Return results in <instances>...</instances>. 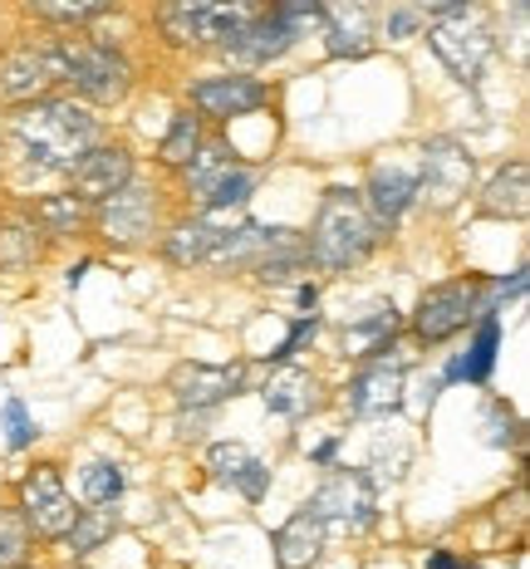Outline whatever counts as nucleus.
I'll use <instances>...</instances> for the list:
<instances>
[{
    "label": "nucleus",
    "instance_id": "nucleus-1",
    "mask_svg": "<svg viewBox=\"0 0 530 569\" xmlns=\"http://www.w3.org/2000/svg\"><path fill=\"white\" fill-rule=\"evenodd\" d=\"M10 133H16V148L34 168L54 172V168H74L79 152L93 148V118L89 109H79L69 99H34L16 113Z\"/></svg>",
    "mask_w": 530,
    "mask_h": 569
},
{
    "label": "nucleus",
    "instance_id": "nucleus-2",
    "mask_svg": "<svg viewBox=\"0 0 530 569\" xmlns=\"http://www.w3.org/2000/svg\"><path fill=\"white\" fill-rule=\"evenodd\" d=\"M379 246V221L369 217L363 197L353 187H329L320 201V217L310 231V256L320 270H349L373 256Z\"/></svg>",
    "mask_w": 530,
    "mask_h": 569
},
{
    "label": "nucleus",
    "instance_id": "nucleus-3",
    "mask_svg": "<svg viewBox=\"0 0 530 569\" xmlns=\"http://www.w3.org/2000/svg\"><path fill=\"white\" fill-rule=\"evenodd\" d=\"M256 16H266V0H162L158 26L172 44L197 50V44H227Z\"/></svg>",
    "mask_w": 530,
    "mask_h": 569
},
{
    "label": "nucleus",
    "instance_id": "nucleus-4",
    "mask_svg": "<svg viewBox=\"0 0 530 569\" xmlns=\"http://www.w3.org/2000/svg\"><path fill=\"white\" fill-rule=\"evenodd\" d=\"M59 69H64V84H74L89 103H118L133 89V69L118 50L89 40H64L59 44Z\"/></svg>",
    "mask_w": 530,
    "mask_h": 569
},
{
    "label": "nucleus",
    "instance_id": "nucleus-5",
    "mask_svg": "<svg viewBox=\"0 0 530 569\" xmlns=\"http://www.w3.org/2000/svg\"><path fill=\"white\" fill-rule=\"evenodd\" d=\"M428 40H432V54H438L462 84H477L491 50H497V30H491V20L477 16V10H457V16L438 20Z\"/></svg>",
    "mask_w": 530,
    "mask_h": 569
},
{
    "label": "nucleus",
    "instance_id": "nucleus-6",
    "mask_svg": "<svg viewBox=\"0 0 530 569\" xmlns=\"http://www.w3.org/2000/svg\"><path fill=\"white\" fill-rule=\"evenodd\" d=\"M487 305H481V280H447L432 284L418 300V315H412V335L422 343H442L452 339L457 329H467Z\"/></svg>",
    "mask_w": 530,
    "mask_h": 569
},
{
    "label": "nucleus",
    "instance_id": "nucleus-7",
    "mask_svg": "<svg viewBox=\"0 0 530 569\" xmlns=\"http://www.w3.org/2000/svg\"><path fill=\"white\" fill-rule=\"evenodd\" d=\"M54 84H64L59 69V44H16L10 54H0V103H34L44 99Z\"/></svg>",
    "mask_w": 530,
    "mask_h": 569
},
{
    "label": "nucleus",
    "instance_id": "nucleus-8",
    "mask_svg": "<svg viewBox=\"0 0 530 569\" xmlns=\"http://www.w3.org/2000/svg\"><path fill=\"white\" fill-rule=\"evenodd\" d=\"M304 511H314L324 526H344V530H369L373 516H379V501H373V481L363 471H334V477L320 481V491L304 501Z\"/></svg>",
    "mask_w": 530,
    "mask_h": 569
},
{
    "label": "nucleus",
    "instance_id": "nucleus-9",
    "mask_svg": "<svg viewBox=\"0 0 530 569\" xmlns=\"http://www.w3.org/2000/svg\"><path fill=\"white\" fill-rule=\"evenodd\" d=\"M471 187V152L457 138H432L422 148V177H418V201L432 211H452Z\"/></svg>",
    "mask_w": 530,
    "mask_h": 569
},
{
    "label": "nucleus",
    "instance_id": "nucleus-10",
    "mask_svg": "<svg viewBox=\"0 0 530 569\" xmlns=\"http://www.w3.org/2000/svg\"><path fill=\"white\" fill-rule=\"evenodd\" d=\"M20 516H26L30 536L40 540H64V530L74 526V501H69L64 481H59L54 467H34L26 481H20Z\"/></svg>",
    "mask_w": 530,
    "mask_h": 569
},
{
    "label": "nucleus",
    "instance_id": "nucleus-11",
    "mask_svg": "<svg viewBox=\"0 0 530 569\" xmlns=\"http://www.w3.org/2000/svg\"><path fill=\"white\" fill-rule=\"evenodd\" d=\"M93 221H99V231L109 236L118 246H138L152 236V221H158V192H148V187H118L113 197L93 201Z\"/></svg>",
    "mask_w": 530,
    "mask_h": 569
},
{
    "label": "nucleus",
    "instance_id": "nucleus-12",
    "mask_svg": "<svg viewBox=\"0 0 530 569\" xmlns=\"http://www.w3.org/2000/svg\"><path fill=\"white\" fill-rule=\"evenodd\" d=\"M270 103V89L261 79L251 74H221V79H202V84H192V109L207 113V118H246L256 109H266Z\"/></svg>",
    "mask_w": 530,
    "mask_h": 569
},
{
    "label": "nucleus",
    "instance_id": "nucleus-13",
    "mask_svg": "<svg viewBox=\"0 0 530 569\" xmlns=\"http://www.w3.org/2000/svg\"><path fill=\"white\" fill-rule=\"evenodd\" d=\"M246 383V369L241 363H182V369L172 373V393L182 408H217V402H227L241 393Z\"/></svg>",
    "mask_w": 530,
    "mask_h": 569
},
{
    "label": "nucleus",
    "instance_id": "nucleus-14",
    "mask_svg": "<svg viewBox=\"0 0 530 569\" xmlns=\"http://www.w3.org/2000/svg\"><path fill=\"white\" fill-rule=\"evenodd\" d=\"M324 16V34H329V54H353L359 59L373 40V26H379V6L373 0H320Z\"/></svg>",
    "mask_w": 530,
    "mask_h": 569
},
{
    "label": "nucleus",
    "instance_id": "nucleus-15",
    "mask_svg": "<svg viewBox=\"0 0 530 569\" xmlns=\"http://www.w3.org/2000/svg\"><path fill=\"white\" fill-rule=\"evenodd\" d=\"M69 177H74V197L103 201L118 187L133 182V158H128V148H84L74 158V168H69Z\"/></svg>",
    "mask_w": 530,
    "mask_h": 569
},
{
    "label": "nucleus",
    "instance_id": "nucleus-16",
    "mask_svg": "<svg viewBox=\"0 0 530 569\" xmlns=\"http://www.w3.org/2000/svg\"><path fill=\"white\" fill-rule=\"evenodd\" d=\"M398 408H403V369H393L388 359H373L349 383V412L353 418H388Z\"/></svg>",
    "mask_w": 530,
    "mask_h": 569
},
{
    "label": "nucleus",
    "instance_id": "nucleus-17",
    "mask_svg": "<svg viewBox=\"0 0 530 569\" xmlns=\"http://www.w3.org/2000/svg\"><path fill=\"white\" fill-rule=\"evenodd\" d=\"M294 34H300V20L270 10V16H256L251 26L236 34V40H227V50L236 59H246V64H266V59H280V54L290 50Z\"/></svg>",
    "mask_w": 530,
    "mask_h": 569
},
{
    "label": "nucleus",
    "instance_id": "nucleus-18",
    "mask_svg": "<svg viewBox=\"0 0 530 569\" xmlns=\"http://www.w3.org/2000/svg\"><path fill=\"white\" fill-rule=\"evenodd\" d=\"M324 530H329L324 520L300 506V511L276 530V565L280 569H310L314 560H320V550H324Z\"/></svg>",
    "mask_w": 530,
    "mask_h": 569
},
{
    "label": "nucleus",
    "instance_id": "nucleus-19",
    "mask_svg": "<svg viewBox=\"0 0 530 569\" xmlns=\"http://www.w3.org/2000/svg\"><path fill=\"white\" fill-rule=\"evenodd\" d=\"M363 197V207H369V217L379 221V231L383 227H393L398 217L418 201V177H408L403 168H379L369 177V192H359Z\"/></svg>",
    "mask_w": 530,
    "mask_h": 569
},
{
    "label": "nucleus",
    "instance_id": "nucleus-20",
    "mask_svg": "<svg viewBox=\"0 0 530 569\" xmlns=\"http://www.w3.org/2000/svg\"><path fill=\"white\" fill-rule=\"evenodd\" d=\"M530 211V168L526 162H511L487 182L481 192V217L491 221H521Z\"/></svg>",
    "mask_w": 530,
    "mask_h": 569
},
{
    "label": "nucleus",
    "instance_id": "nucleus-21",
    "mask_svg": "<svg viewBox=\"0 0 530 569\" xmlns=\"http://www.w3.org/2000/svg\"><path fill=\"white\" fill-rule=\"evenodd\" d=\"M497 349H501V319L497 310H481V325H477V339L462 359H452L447 378H467V383H487L491 369H497Z\"/></svg>",
    "mask_w": 530,
    "mask_h": 569
},
{
    "label": "nucleus",
    "instance_id": "nucleus-22",
    "mask_svg": "<svg viewBox=\"0 0 530 569\" xmlns=\"http://www.w3.org/2000/svg\"><path fill=\"white\" fill-rule=\"evenodd\" d=\"M221 241V227L211 217H197V221H182V227H172V236L162 241V256L172 260V266H207L211 251H217Z\"/></svg>",
    "mask_w": 530,
    "mask_h": 569
},
{
    "label": "nucleus",
    "instance_id": "nucleus-23",
    "mask_svg": "<svg viewBox=\"0 0 530 569\" xmlns=\"http://www.w3.org/2000/svg\"><path fill=\"white\" fill-rule=\"evenodd\" d=\"M261 398H266V408L276 412V418H300V412L314 408V378L304 369H280L266 383Z\"/></svg>",
    "mask_w": 530,
    "mask_h": 569
},
{
    "label": "nucleus",
    "instance_id": "nucleus-24",
    "mask_svg": "<svg viewBox=\"0 0 530 569\" xmlns=\"http://www.w3.org/2000/svg\"><path fill=\"white\" fill-rule=\"evenodd\" d=\"M256 182H261V172L246 168V162H236V168H227L217 177V182L202 192V207L207 211H231V207H246L256 192Z\"/></svg>",
    "mask_w": 530,
    "mask_h": 569
},
{
    "label": "nucleus",
    "instance_id": "nucleus-25",
    "mask_svg": "<svg viewBox=\"0 0 530 569\" xmlns=\"http://www.w3.org/2000/svg\"><path fill=\"white\" fill-rule=\"evenodd\" d=\"M34 227H44V231H79V227H89L93 221V201L84 197H44L40 207H34Z\"/></svg>",
    "mask_w": 530,
    "mask_h": 569
},
{
    "label": "nucleus",
    "instance_id": "nucleus-26",
    "mask_svg": "<svg viewBox=\"0 0 530 569\" xmlns=\"http://www.w3.org/2000/svg\"><path fill=\"white\" fill-rule=\"evenodd\" d=\"M227 168H236V152L227 148V142H211V148H197L192 158L182 162V177H187V192H192L197 201H202V192L211 182H217Z\"/></svg>",
    "mask_w": 530,
    "mask_h": 569
},
{
    "label": "nucleus",
    "instance_id": "nucleus-27",
    "mask_svg": "<svg viewBox=\"0 0 530 569\" xmlns=\"http://www.w3.org/2000/svg\"><path fill=\"white\" fill-rule=\"evenodd\" d=\"M113 530H118V511L113 506H99V511H79L74 526L64 530V540L74 555H89V550H99L103 540H113Z\"/></svg>",
    "mask_w": 530,
    "mask_h": 569
},
{
    "label": "nucleus",
    "instance_id": "nucleus-28",
    "mask_svg": "<svg viewBox=\"0 0 530 569\" xmlns=\"http://www.w3.org/2000/svg\"><path fill=\"white\" fill-rule=\"evenodd\" d=\"M197 148H202V118H192V109H187V113L172 118V128H168V138H162L158 158H162V168H182Z\"/></svg>",
    "mask_w": 530,
    "mask_h": 569
},
{
    "label": "nucleus",
    "instance_id": "nucleus-29",
    "mask_svg": "<svg viewBox=\"0 0 530 569\" xmlns=\"http://www.w3.org/2000/svg\"><path fill=\"white\" fill-rule=\"evenodd\" d=\"M26 6L50 26H84V20H99L103 10H113V0H26Z\"/></svg>",
    "mask_w": 530,
    "mask_h": 569
},
{
    "label": "nucleus",
    "instance_id": "nucleus-30",
    "mask_svg": "<svg viewBox=\"0 0 530 569\" xmlns=\"http://www.w3.org/2000/svg\"><path fill=\"white\" fill-rule=\"evenodd\" d=\"M30 560V526L20 511L0 506V569H20Z\"/></svg>",
    "mask_w": 530,
    "mask_h": 569
},
{
    "label": "nucleus",
    "instance_id": "nucleus-31",
    "mask_svg": "<svg viewBox=\"0 0 530 569\" xmlns=\"http://www.w3.org/2000/svg\"><path fill=\"white\" fill-rule=\"evenodd\" d=\"M34 256H40V227H34V221H10V227L0 231V266L20 270V266H30Z\"/></svg>",
    "mask_w": 530,
    "mask_h": 569
},
{
    "label": "nucleus",
    "instance_id": "nucleus-32",
    "mask_svg": "<svg viewBox=\"0 0 530 569\" xmlns=\"http://www.w3.org/2000/svg\"><path fill=\"white\" fill-rule=\"evenodd\" d=\"M118 496H123V471L113 467V461H93L84 471V501L89 506H113Z\"/></svg>",
    "mask_w": 530,
    "mask_h": 569
},
{
    "label": "nucleus",
    "instance_id": "nucleus-33",
    "mask_svg": "<svg viewBox=\"0 0 530 569\" xmlns=\"http://www.w3.org/2000/svg\"><path fill=\"white\" fill-rule=\"evenodd\" d=\"M251 467V452H246L241 442H217L207 452V471L211 477H217L221 486H236V477H241V471Z\"/></svg>",
    "mask_w": 530,
    "mask_h": 569
},
{
    "label": "nucleus",
    "instance_id": "nucleus-34",
    "mask_svg": "<svg viewBox=\"0 0 530 569\" xmlns=\"http://www.w3.org/2000/svg\"><path fill=\"white\" fill-rule=\"evenodd\" d=\"M0 412H6V442H10V452H20V447H30L34 437H40V432H34V418L26 412V402H20V398H6V408H0Z\"/></svg>",
    "mask_w": 530,
    "mask_h": 569
},
{
    "label": "nucleus",
    "instance_id": "nucleus-35",
    "mask_svg": "<svg viewBox=\"0 0 530 569\" xmlns=\"http://www.w3.org/2000/svg\"><path fill=\"white\" fill-rule=\"evenodd\" d=\"M314 335H320V315H304V319H300V325H294V329H290V335H286V343H280V349H276V353H270V363H290V353H294V349H300V343H310Z\"/></svg>",
    "mask_w": 530,
    "mask_h": 569
},
{
    "label": "nucleus",
    "instance_id": "nucleus-36",
    "mask_svg": "<svg viewBox=\"0 0 530 569\" xmlns=\"http://www.w3.org/2000/svg\"><path fill=\"white\" fill-rule=\"evenodd\" d=\"M266 486H270V467H266L261 457H251V467H246L241 477H236V491H241L246 501H261V496H266Z\"/></svg>",
    "mask_w": 530,
    "mask_h": 569
},
{
    "label": "nucleus",
    "instance_id": "nucleus-37",
    "mask_svg": "<svg viewBox=\"0 0 530 569\" xmlns=\"http://www.w3.org/2000/svg\"><path fill=\"white\" fill-rule=\"evenodd\" d=\"M270 10H280V16H294V20H300V16H320V0H276Z\"/></svg>",
    "mask_w": 530,
    "mask_h": 569
},
{
    "label": "nucleus",
    "instance_id": "nucleus-38",
    "mask_svg": "<svg viewBox=\"0 0 530 569\" xmlns=\"http://www.w3.org/2000/svg\"><path fill=\"white\" fill-rule=\"evenodd\" d=\"M418 10H438V16H457V10H467V0H412Z\"/></svg>",
    "mask_w": 530,
    "mask_h": 569
},
{
    "label": "nucleus",
    "instance_id": "nucleus-39",
    "mask_svg": "<svg viewBox=\"0 0 530 569\" xmlns=\"http://www.w3.org/2000/svg\"><path fill=\"white\" fill-rule=\"evenodd\" d=\"M428 569H471V560H457V555H447V550H438L428 560Z\"/></svg>",
    "mask_w": 530,
    "mask_h": 569
},
{
    "label": "nucleus",
    "instance_id": "nucleus-40",
    "mask_svg": "<svg viewBox=\"0 0 530 569\" xmlns=\"http://www.w3.org/2000/svg\"><path fill=\"white\" fill-rule=\"evenodd\" d=\"M388 30H393V34H408V30H412V16H393V20H388Z\"/></svg>",
    "mask_w": 530,
    "mask_h": 569
},
{
    "label": "nucleus",
    "instance_id": "nucleus-41",
    "mask_svg": "<svg viewBox=\"0 0 530 569\" xmlns=\"http://www.w3.org/2000/svg\"><path fill=\"white\" fill-rule=\"evenodd\" d=\"M20 569H26V565H20Z\"/></svg>",
    "mask_w": 530,
    "mask_h": 569
}]
</instances>
